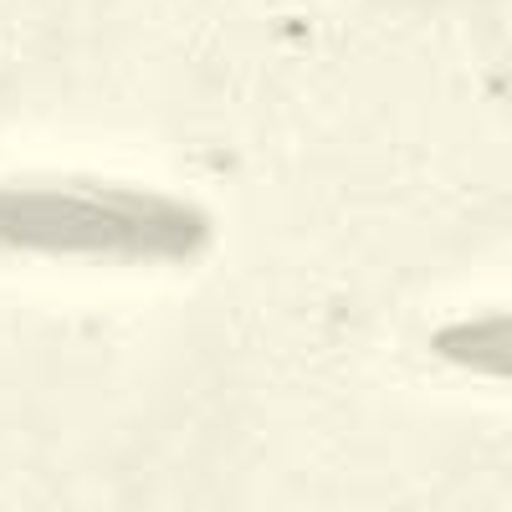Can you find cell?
Returning a JSON list of instances; mask_svg holds the SVG:
<instances>
[{
	"label": "cell",
	"mask_w": 512,
	"mask_h": 512,
	"mask_svg": "<svg viewBox=\"0 0 512 512\" xmlns=\"http://www.w3.org/2000/svg\"><path fill=\"white\" fill-rule=\"evenodd\" d=\"M205 216L180 200L118 185H0V246L82 256H185Z\"/></svg>",
	"instance_id": "obj_1"
},
{
	"label": "cell",
	"mask_w": 512,
	"mask_h": 512,
	"mask_svg": "<svg viewBox=\"0 0 512 512\" xmlns=\"http://www.w3.org/2000/svg\"><path fill=\"white\" fill-rule=\"evenodd\" d=\"M436 349L461 364V369H477V374H497L512 379V313H492V318H472V323H456L436 338Z\"/></svg>",
	"instance_id": "obj_2"
}]
</instances>
